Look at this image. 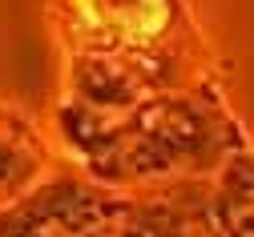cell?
I'll return each mask as SVG.
<instances>
[{"label":"cell","mask_w":254,"mask_h":237,"mask_svg":"<svg viewBox=\"0 0 254 237\" xmlns=\"http://www.w3.org/2000/svg\"><path fill=\"white\" fill-rule=\"evenodd\" d=\"M57 32L69 48L61 133L89 181H206L246 153L186 0H57Z\"/></svg>","instance_id":"cell-1"}]
</instances>
